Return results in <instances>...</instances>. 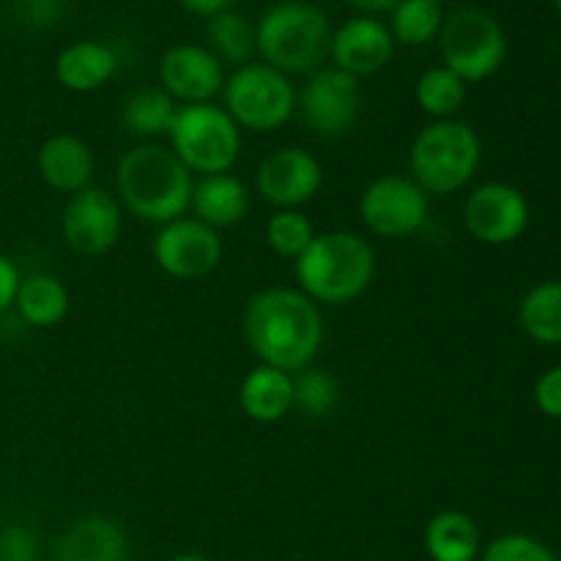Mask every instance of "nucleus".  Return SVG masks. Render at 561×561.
I'll return each instance as SVG.
<instances>
[{
    "mask_svg": "<svg viewBox=\"0 0 561 561\" xmlns=\"http://www.w3.org/2000/svg\"><path fill=\"white\" fill-rule=\"evenodd\" d=\"M247 345L261 365L285 373H299L321 354L323 316L321 307L307 299L299 288H263L247 301L244 318Z\"/></svg>",
    "mask_w": 561,
    "mask_h": 561,
    "instance_id": "1",
    "label": "nucleus"
},
{
    "mask_svg": "<svg viewBox=\"0 0 561 561\" xmlns=\"http://www.w3.org/2000/svg\"><path fill=\"white\" fill-rule=\"evenodd\" d=\"M195 175L184 168L170 146L137 142L115 168V197L131 217L151 225H168L186 217Z\"/></svg>",
    "mask_w": 561,
    "mask_h": 561,
    "instance_id": "2",
    "label": "nucleus"
},
{
    "mask_svg": "<svg viewBox=\"0 0 561 561\" xmlns=\"http://www.w3.org/2000/svg\"><path fill=\"white\" fill-rule=\"evenodd\" d=\"M299 290L318 307H343L367 294L376 277V250L351 230L316 233L312 244L294 261Z\"/></svg>",
    "mask_w": 561,
    "mask_h": 561,
    "instance_id": "3",
    "label": "nucleus"
},
{
    "mask_svg": "<svg viewBox=\"0 0 561 561\" xmlns=\"http://www.w3.org/2000/svg\"><path fill=\"white\" fill-rule=\"evenodd\" d=\"M332 22L310 0L274 3L257 20L255 38L263 64L283 75H312L323 69L332 47Z\"/></svg>",
    "mask_w": 561,
    "mask_h": 561,
    "instance_id": "4",
    "label": "nucleus"
},
{
    "mask_svg": "<svg viewBox=\"0 0 561 561\" xmlns=\"http://www.w3.org/2000/svg\"><path fill=\"white\" fill-rule=\"evenodd\" d=\"M482 162V140L466 121H431L416 131L409 175L431 197L455 195L471 184Z\"/></svg>",
    "mask_w": 561,
    "mask_h": 561,
    "instance_id": "5",
    "label": "nucleus"
},
{
    "mask_svg": "<svg viewBox=\"0 0 561 561\" xmlns=\"http://www.w3.org/2000/svg\"><path fill=\"white\" fill-rule=\"evenodd\" d=\"M170 151L192 175L230 173L241 157V129L219 104H184L168 131Z\"/></svg>",
    "mask_w": 561,
    "mask_h": 561,
    "instance_id": "6",
    "label": "nucleus"
},
{
    "mask_svg": "<svg viewBox=\"0 0 561 561\" xmlns=\"http://www.w3.org/2000/svg\"><path fill=\"white\" fill-rule=\"evenodd\" d=\"M225 110L241 131L272 135L299 110V93L288 75L266 64H244L225 80Z\"/></svg>",
    "mask_w": 561,
    "mask_h": 561,
    "instance_id": "7",
    "label": "nucleus"
},
{
    "mask_svg": "<svg viewBox=\"0 0 561 561\" xmlns=\"http://www.w3.org/2000/svg\"><path fill=\"white\" fill-rule=\"evenodd\" d=\"M438 49H442V66H447L469 85L496 75L507 55V36L496 16L477 5H463L444 16Z\"/></svg>",
    "mask_w": 561,
    "mask_h": 561,
    "instance_id": "8",
    "label": "nucleus"
},
{
    "mask_svg": "<svg viewBox=\"0 0 561 561\" xmlns=\"http://www.w3.org/2000/svg\"><path fill=\"white\" fill-rule=\"evenodd\" d=\"M359 217L378 239H409L431 219V195L411 175H381L362 190Z\"/></svg>",
    "mask_w": 561,
    "mask_h": 561,
    "instance_id": "9",
    "label": "nucleus"
},
{
    "mask_svg": "<svg viewBox=\"0 0 561 561\" xmlns=\"http://www.w3.org/2000/svg\"><path fill=\"white\" fill-rule=\"evenodd\" d=\"M151 255L168 277L192 283L217 272L225 257V244L219 230L195 217H181L157 230Z\"/></svg>",
    "mask_w": 561,
    "mask_h": 561,
    "instance_id": "10",
    "label": "nucleus"
},
{
    "mask_svg": "<svg viewBox=\"0 0 561 561\" xmlns=\"http://www.w3.org/2000/svg\"><path fill=\"white\" fill-rule=\"evenodd\" d=\"M124 230V208L118 197L99 186L77 192L60 214V236L66 247L82 257L107 255Z\"/></svg>",
    "mask_w": 561,
    "mask_h": 561,
    "instance_id": "11",
    "label": "nucleus"
},
{
    "mask_svg": "<svg viewBox=\"0 0 561 561\" xmlns=\"http://www.w3.org/2000/svg\"><path fill=\"white\" fill-rule=\"evenodd\" d=\"M299 110L307 129L318 137H343L362 113V85L340 69H318L299 93Z\"/></svg>",
    "mask_w": 561,
    "mask_h": 561,
    "instance_id": "12",
    "label": "nucleus"
},
{
    "mask_svg": "<svg viewBox=\"0 0 561 561\" xmlns=\"http://www.w3.org/2000/svg\"><path fill=\"white\" fill-rule=\"evenodd\" d=\"M463 225L471 239H477L480 244H513L529 225V203H526L524 192L515 186L488 181L466 197Z\"/></svg>",
    "mask_w": 561,
    "mask_h": 561,
    "instance_id": "13",
    "label": "nucleus"
},
{
    "mask_svg": "<svg viewBox=\"0 0 561 561\" xmlns=\"http://www.w3.org/2000/svg\"><path fill=\"white\" fill-rule=\"evenodd\" d=\"M255 186L257 195L268 206H274V211L301 208L316 201V195L321 192L323 164L318 162L316 153L305 151V148L283 146L257 164Z\"/></svg>",
    "mask_w": 561,
    "mask_h": 561,
    "instance_id": "14",
    "label": "nucleus"
},
{
    "mask_svg": "<svg viewBox=\"0 0 561 561\" xmlns=\"http://www.w3.org/2000/svg\"><path fill=\"white\" fill-rule=\"evenodd\" d=\"M225 80V66L203 44H175L159 60V88L179 107L214 102V96L222 93Z\"/></svg>",
    "mask_w": 561,
    "mask_h": 561,
    "instance_id": "15",
    "label": "nucleus"
},
{
    "mask_svg": "<svg viewBox=\"0 0 561 561\" xmlns=\"http://www.w3.org/2000/svg\"><path fill=\"white\" fill-rule=\"evenodd\" d=\"M394 55V38L389 25H383L378 16H351L348 22L332 33V47L329 58L334 60V69L356 77H373L387 69Z\"/></svg>",
    "mask_w": 561,
    "mask_h": 561,
    "instance_id": "16",
    "label": "nucleus"
},
{
    "mask_svg": "<svg viewBox=\"0 0 561 561\" xmlns=\"http://www.w3.org/2000/svg\"><path fill=\"white\" fill-rule=\"evenodd\" d=\"M36 168L49 190L71 197L91 186L93 173H96V157L82 137L60 131L42 142L36 153Z\"/></svg>",
    "mask_w": 561,
    "mask_h": 561,
    "instance_id": "17",
    "label": "nucleus"
},
{
    "mask_svg": "<svg viewBox=\"0 0 561 561\" xmlns=\"http://www.w3.org/2000/svg\"><path fill=\"white\" fill-rule=\"evenodd\" d=\"M55 561H129V537L110 515H82L55 542Z\"/></svg>",
    "mask_w": 561,
    "mask_h": 561,
    "instance_id": "18",
    "label": "nucleus"
},
{
    "mask_svg": "<svg viewBox=\"0 0 561 561\" xmlns=\"http://www.w3.org/2000/svg\"><path fill=\"white\" fill-rule=\"evenodd\" d=\"M250 190L233 173L203 175L201 181H195V190H192L190 208L195 211V219H201L203 225L214 230L241 225L250 214Z\"/></svg>",
    "mask_w": 561,
    "mask_h": 561,
    "instance_id": "19",
    "label": "nucleus"
},
{
    "mask_svg": "<svg viewBox=\"0 0 561 561\" xmlns=\"http://www.w3.org/2000/svg\"><path fill=\"white\" fill-rule=\"evenodd\" d=\"M118 64V53L110 44L82 38V42L60 49L58 60H55V77L66 91L93 93L113 80Z\"/></svg>",
    "mask_w": 561,
    "mask_h": 561,
    "instance_id": "20",
    "label": "nucleus"
},
{
    "mask_svg": "<svg viewBox=\"0 0 561 561\" xmlns=\"http://www.w3.org/2000/svg\"><path fill=\"white\" fill-rule=\"evenodd\" d=\"M239 405L252 422L274 425L294 411V373L257 365L241 378Z\"/></svg>",
    "mask_w": 561,
    "mask_h": 561,
    "instance_id": "21",
    "label": "nucleus"
},
{
    "mask_svg": "<svg viewBox=\"0 0 561 561\" xmlns=\"http://www.w3.org/2000/svg\"><path fill=\"white\" fill-rule=\"evenodd\" d=\"M425 553L431 561H477L482 553L480 526L460 510H442L425 526Z\"/></svg>",
    "mask_w": 561,
    "mask_h": 561,
    "instance_id": "22",
    "label": "nucleus"
},
{
    "mask_svg": "<svg viewBox=\"0 0 561 561\" xmlns=\"http://www.w3.org/2000/svg\"><path fill=\"white\" fill-rule=\"evenodd\" d=\"M14 310L25 327L53 329L66 321L71 310L69 288L55 274H31L16 288Z\"/></svg>",
    "mask_w": 561,
    "mask_h": 561,
    "instance_id": "23",
    "label": "nucleus"
},
{
    "mask_svg": "<svg viewBox=\"0 0 561 561\" xmlns=\"http://www.w3.org/2000/svg\"><path fill=\"white\" fill-rule=\"evenodd\" d=\"M175 113L179 104L162 88H140L121 107V126L140 142H153L157 137H168Z\"/></svg>",
    "mask_w": 561,
    "mask_h": 561,
    "instance_id": "24",
    "label": "nucleus"
},
{
    "mask_svg": "<svg viewBox=\"0 0 561 561\" xmlns=\"http://www.w3.org/2000/svg\"><path fill=\"white\" fill-rule=\"evenodd\" d=\"M206 47L222 66L233 64L239 69V66L252 64V55L257 53L255 22L236 9L208 16Z\"/></svg>",
    "mask_w": 561,
    "mask_h": 561,
    "instance_id": "25",
    "label": "nucleus"
},
{
    "mask_svg": "<svg viewBox=\"0 0 561 561\" xmlns=\"http://www.w3.org/2000/svg\"><path fill=\"white\" fill-rule=\"evenodd\" d=\"M442 25V0H400L392 9L389 33H392L394 44H403V47H425L433 38H438Z\"/></svg>",
    "mask_w": 561,
    "mask_h": 561,
    "instance_id": "26",
    "label": "nucleus"
},
{
    "mask_svg": "<svg viewBox=\"0 0 561 561\" xmlns=\"http://www.w3.org/2000/svg\"><path fill=\"white\" fill-rule=\"evenodd\" d=\"M340 400L343 387L327 367L310 365L294 373V411L305 414L307 420H327L337 411Z\"/></svg>",
    "mask_w": 561,
    "mask_h": 561,
    "instance_id": "27",
    "label": "nucleus"
},
{
    "mask_svg": "<svg viewBox=\"0 0 561 561\" xmlns=\"http://www.w3.org/2000/svg\"><path fill=\"white\" fill-rule=\"evenodd\" d=\"M520 327L537 343H561V283H540L520 301Z\"/></svg>",
    "mask_w": 561,
    "mask_h": 561,
    "instance_id": "28",
    "label": "nucleus"
},
{
    "mask_svg": "<svg viewBox=\"0 0 561 561\" xmlns=\"http://www.w3.org/2000/svg\"><path fill=\"white\" fill-rule=\"evenodd\" d=\"M416 104L425 115L433 121H447L458 115V110L466 102V82L458 75L447 69V66H433V69L422 71L414 88Z\"/></svg>",
    "mask_w": 561,
    "mask_h": 561,
    "instance_id": "29",
    "label": "nucleus"
},
{
    "mask_svg": "<svg viewBox=\"0 0 561 561\" xmlns=\"http://www.w3.org/2000/svg\"><path fill=\"white\" fill-rule=\"evenodd\" d=\"M316 239L310 217L301 208H279L266 222V244L274 255L296 261Z\"/></svg>",
    "mask_w": 561,
    "mask_h": 561,
    "instance_id": "30",
    "label": "nucleus"
},
{
    "mask_svg": "<svg viewBox=\"0 0 561 561\" xmlns=\"http://www.w3.org/2000/svg\"><path fill=\"white\" fill-rule=\"evenodd\" d=\"M480 561H557V557L535 537L502 535L480 553Z\"/></svg>",
    "mask_w": 561,
    "mask_h": 561,
    "instance_id": "31",
    "label": "nucleus"
},
{
    "mask_svg": "<svg viewBox=\"0 0 561 561\" xmlns=\"http://www.w3.org/2000/svg\"><path fill=\"white\" fill-rule=\"evenodd\" d=\"M42 546H38L36 531L25 524H3L0 526V561H38Z\"/></svg>",
    "mask_w": 561,
    "mask_h": 561,
    "instance_id": "32",
    "label": "nucleus"
},
{
    "mask_svg": "<svg viewBox=\"0 0 561 561\" xmlns=\"http://www.w3.org/2000/svg\"><path fill=\"white\" fill-rule=\"evenodd\" d=\"M535 403L551 420H561V365L548 370L535 387Z\"/></svg>",
    "mask_w": 561,
    "mask_h": 561,
    "instance_id": "33",
    "label": "nucleus"
},
{
    "mask_svg": "<svg viewBox=\"0 0 561 561\" xmlns=\"http://www.w3.org/2000/svg\"><path fill=\"white\" fill-rule=\"evenodd\" d=\"M20 283H22L20 268L14 266V261H11V257H5L3 252H0V316L14 307L16 288H20Z\"/></svg>",
    "mask_w": 561,
    "mask_h": 561,
    "instance_id": "34",
    "label": "nucleus"
},
{
    "mask_svg": "<svg viewBox=\"0 0 561 561\" xmlns=\"http://www.w3.org/2000/svg\"><path fill=\"white\" fill-rule=\"evenodd\" d=\"M179 3L184 5L186 11H192V14L214 16V14H219V11L233 9L236 0H179Z\"/></svg>",
    "mask_w": 561,
    "mask_h": 561,
    "instance_id": "35",
    "label": "nucleus"
},
{
    "mask_svg": "<svg viewBox=\"0 0 561 561\" xmlns=\"http://www.w3.org/2000/svg\"><path fill=\"white\" fill-rule=\"evenodd\" d=\"M345 3H348L351 9L362 11V14L376 16V14H383V11H392L400 0H345Z\"/></svg>",
    "mask_w": 561,
    "mask_h": 561,
    "instance_id": "36",
    "label": "nucleus"
},
{
    "mask_svg": "<svg viewBox=\"0 0 561 561\" xmlns=\"http://www.w3.org/2000/svg\"><path fill=\"white\" fill-rule=\"evenodd\" d=\"M170 561H211V559L201 557V553H179V557H173Z\"/></svg>",
    "mask_w": 561,
    "mask_h": 561,
    "instance_id": "37",
    "label": "nucleus"
},
{
    "mask_svg": "<svg viewBox=\"0 0 561 561\" xmlns=\"http://www.w3.org/2000/svg\"><path fill=\"white\" fill-rule=\"evenodd\" d=\"M53 3H58V5H64V3H69V0H53Z\"/></svg>",
    "mask_w": 561,
    "mask_h": 561,
    "instance_id": "38",
    "label": "nucleus"
},
{
    "mask_svg": "<svg viewBox=\"0 0 561 561\" xmlns=\"http://www.w3.org/2000/svg\"><path fill=\"white\" fill-rule=\"evenodd\" d=\"M553 5H557V9L561 11V0H553Z\"/></svg>",
    "mask_w": 561,
    "mask_h": 561,
    "instance_id": "39",
    "label": "nucleus"
}]
</instances>
